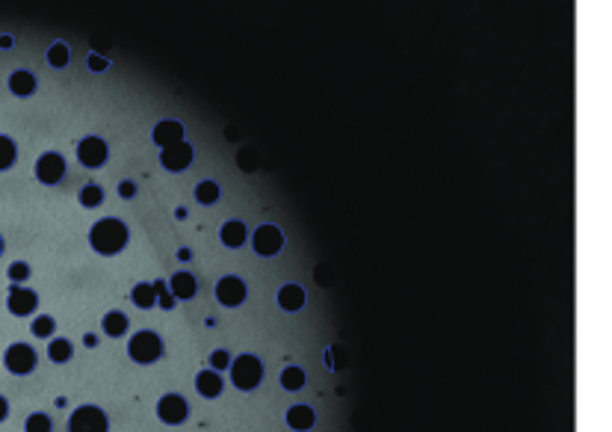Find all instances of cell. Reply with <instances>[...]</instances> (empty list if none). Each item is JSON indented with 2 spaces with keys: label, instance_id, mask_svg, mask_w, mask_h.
<instances>
[{
  "label": "cell",
  "instance_id": "e0dca14e",
  "mask_svg": "<svg viewBox=\"0 0 612 432\" xmlns=\"http://www.w3.org/2000/svg\"><path fill=\"white\" fill-rule=\"evenodd\" d=\"M278 305L284 311H299L305 305V290L299 288V284H284V288L278 290Z\"/></svg>",
  "mask_w": 612,
  "mask_h": 432
},
{
  "label": "cell",
  "instance_id": "5bb4252c",
  "mask_svg": "<svg viewBox=\"0 0 612 432\" xmlns=\"http://www.w3.org/2000/svg\"><path fill=\"white\" fill-rule=\"evenodd\" d=\"M169 290L175 299H193L195 290H199V281H195V276H190V272H175L169 281Z\"/></svg>",
  "mask_w": 612,
  "mask_h": 432
},
{
  "label": "cell",
  "instance_id": "4316f807",
  "mask_svg": "<svg viewBox=\"0 0 612 432\" xmlns=\"http://www.w3.org/2000/svg\"><path fill=\"white\" fill-rule=\"evenodd\" d=\"M15 163V142L9 136H0V172Z\"/></svg>",
  "mask_w": 612,
  "mask_h": 432
},
{
  "label": "cell",
  "instance_id": "3957f363",
  "mask_svg": "<svg viewBox=\"0 0 612 432\" xmlns=\"http://www.w3.org/2000/svg\"><path fill=\"white\" fill-rule=\"evenodd\" d=\"M127 352H131V358L136 365H154V361L163 356V341L157 332H148V329L136 332L131 343H127Z\"/></svg>",
  "mask_w": 612,
  "mask_h": 432
},
{
  "label": "cell",
  "instance_id": "74e56055",
  "mask_svg": "<svg viewBox=\"0 0 612 432\" xmlns=\"http://www.w3.org/2000/svg\"><path fill=\"white\" fill-rule=\"evenodd\" d=\"M0 255H3V237H0Z\"/></svg>",
  "mask_w": 612,
  "mask_h": 432
},
{
  "label": "cell",
  "instance_id": "8fae6325",
  "mask_svg": "<svg viewBox=\"0 0 612 432\" xmlns=\"http://www.w3.org/2000/svg\"><path fill=\"white\" fill-rule=\"evenodd\" d=\"M193 157H195V151L190 142H177V145H169V149H160V163H163V169H169V172H184L186 166L193 163Z\"/></svg>",
  "mask_w": 612,
  "mask_h": 432
},
{
  "label": "cell",
  "instance_id": "8992f818",
  "mask_svg": "<svg viewBox=\"0 0 612 432\" xmlns=\"http://www.w3.org/2000/svg\"><path fill=\"white\" fill-rule=\"evenodd\" d=\"M157 418H160L163 424H169V426L184 424V420L190 418V406H186L184 397L166 394V397H160V402H157Z\"/></svg>",
  "mask_w": 612,
  "mask_h": 432
},
{
  "label": "cell",
  "instance_id": "44dd1931",
  "mask_svg": "<svg viewBox=\"0 0 612 432\" xmlns=\"http://www.w3.org/2000/svg\"><path fill=\"white\" fill-rule=\"evenodd\" d=\"M104 332L110 338H122L127 332V314L124 311H110L104 314Z\"/></svg>",
  "mask_w": 612,
  "mask_h": 432
},
{
  "label": "cell",
  "instance_id": "9c48e42d",
  "mask_svg": "<svg viewBox=\"0 0 612 432\" xmlns=\"http://www.w3.org/2000/svg\"><path fill=\"white\" fill-rule=\"evenodd\" d=\"M216 299H219V305H225V308L243 305L245 302V281L237 279V276L219 279V284H216Z\"/></svg>",
  "mask_w": 612,
  "mask_h": 432
},
{
  "label": "cell",
  "instance_id": "ffe728a7",
  "mask_svg": "<svg viewBox=\"0 0 612 432\" xmlns=\"http://www.w3.org/2000/svg\"><path fill=\"white\" fill-rule=\"evenodd\" d=\"M47 356H51L54 365H65V361H72V356H74L72 341H65V338H54L51 343H47Z\"/></svg>",
  "mask_w": 612,
  "mask_h": 432
},
{
  "label": "cell",
  "instance_id": "4fadbf2b",
  "mask_svg": "<svg viewBox=\"0 0 612 432\" xmlns=\"http://www.w3.org/2000/svg\"><path fill=\"white\" fill-rule=\"evenodd\" d=\"M154 142L160 145V149H169V145H177V142H184V125L181 122H175V119H169V122H160L154 127Z\"/></svg>",
  "mask_w": 612,
  "mask_h": 432
},
{
  "label": "cell",
  "instance_id": "484cf974",
  "mask_svg": "<svg viewBox=\"0 0 612 432\" xmlns=\"http://www.w3.org/2000/svg\"><path fill=\"white\" fill-rule=\"evenodd\" d=\"M195 199H199L201 204H213L216 199H219V184H213V181H201L199 186H195Z\"/></svg>",
  "mask_w": 612,
  "mask_h": 432
},
{
  "label": "cell",
  "instance_id": "cb8c5ba5",
  "mask_svg": "<svg viewBox=\"0 0 612 432\" xmlns=\"http://www.w3.org/2000/svg\"><path fill=\"white\" fill-rule=\"evenodd\" d=\"M47 63H51L54 68H65L68 63H72V54H68V45L56 42V45L47 47Z\"/></svg>",
  "mask_w": 612,
  "mask_h": 432
},
{
  "label": "cell",
  "instance_id": "1f68e13d",
  "mask_svg": "<svg viewBox=\"0 0 612 432\" xmlns=\"http://www.w3.org/2000/svg\"><path fill=\"white\" fill-rule=\"evenodd\" d=\"M27 276H30V267L24 261H15L12 267H9V279H12L15 284H21V281H27Z\"/></svg>",
  "mask_w": 612,
  "mask_h": 432
},
{
  "label": "cell",
  "instance_id": "6da1fadb",
  "mask_svg": "<svg viewBox=\"0 0 612 432\" xmlns=\"http://www.w3.org/2000/svg\"><path fill=\"white\" fill-rule=\"evenodd\" d=\"M127 240H131V231H127V225L122 219H116V216L98 219L92 225V231H89V246L98 255H118L127 246Z\"/></svg>",
  "mask_w": 612,
  "mask_h": 432
},
{
  "label": "cell",
  "instance_id": "f1b7e54d",
  "mask_svg": "<svg viewBox=\"0 0 612 432\" xmlns=\"http://www.w3.org/2000/svg\"><path fill=\"white\" fill-rule=\"evenodd\" d=\"M54 424L47 415H30L27 418V432H51Z\"/></svg>",
  "mask_w": 612,
  "mask_h": 432
},
{
  "label": "cell",
  "instance_id": "83f0119b",
  "mask_svg": "<svg viewBox=\"0 0 612 432\" xmlns=\"http://www.w3.org/2000/svg\"><path fill=\"white\" fill-rule=\"evenodd\" d=\"M54 329H56V323H54V317H47V314H42V317H36L33 320V335L36 338H51L54 335Z\"/></svg>",
  "mask_w": 612,
  "mask_h": 432
},
{
  "label": "cell",
  "instance_id": "d4e9b609",
  "mask_svg": "<svg viewBox=\"0 0 612 432\" xmlns=\"http://www.w3.org/2000/svg\"><path fill=\"white\" fill-rule=\"evenodd\" d=\"M101 202H104V190L98 184H86L80 190V204H83V208H98Z\"/></svg>",
  "mask_w": 612,
  "mask_h": 432
},
{
  "label": "cell",
  "instance_id": "ac0fdd59",
  "mask_svg": "<svg viewBox=\"0 0 612 432\" xmlns=\"http://www.w3.org/2000/svg\"><path fill=\"white\" fill-rule=\"evenodd\" d=\"M222 243H225L228 249H240L243 243H245V225H243L240 219L225 222V225H222Z\"/></svg>",
  "mask_w": 612,
  "mask_h": 432
},
{
  "label": "cell",
  "instance_id": "d590c367",
  "mask_svg": "<svg viewBox=\"0 0 612 432\" xmlns=\"http://www.w3.org/2000/svg\"><path fill=\"white\" fill-rule=\"evenodd\" d=\"M177 258L186 261V258H193V252H190V249H181V252H177Z\"/></svg>",
  "mask_w": 612,
  "mask_h": 432
},
{
  "label": "cell",
  "instance_id": "836d02e7",
  "mask_svg": "<svg viewBox=\"0 0 612 432\" xmlns=\"http://www.w3.org/2000/svg\"><path fill=\"white\" fill-rule=\"evenodd\" d=\"M110 65L104 60V56H98V54H89V68H92V72H104V68Z\"/></svg>",
  "mask_w": 612,
  "mask_h": 432
},
{
  "label": "cell",
  "instance_id": "d6a6232c",
  "mask_svg": "<svg viewBox=\"0 0 612 432\" xmlns=\"http://www.w3.org/2000/svg\"><path fill=\"white\" fill-rule=\"evenodd\" d=\"M118 195H122V199H133V195H136V184H133V181H122V184H118Z\"/></svg>",
  "mask_w": 612,
  "mask_h": 432
},
{
  "label": "cell",
  "instance_id": "52a82bcc",
  "mask_svg": "<svg viewBox=\"0 0 612 432\" xmlns=\"http://www.w3.org/2000/svg\"><path fill=\"white\" fill-rule=\"evenodd\" d=\"M77 160H80V166H86V169L104 166L107 163V142L101 136H86V140H80V145H77Z\"/></svg>",
  "mask_w": 612,
  "mask_h": 432
},
{
  "label": "cell",
  "instance_id": "f546056e",
  "mask_svg": "<svg viewBox=\"0 0 612 432\" xmlns=\"http://www.w3.org/2000/svg\"><path fill=\"white\" fill-rule=\"evenodd\" d=\"M154 290H157V302H160V308H172L175 302H177V299L172 296V290L166 288L163 281H154Z\"/></svg>",
  "mask_w": 612,
  "mask_h": 432
},
{
  "label": "cell",
  "instance_id": "7c38bea8",
  "mask_svg": "<svg viewBox=\"0 0 612 432\" xmlns=\"http://www.w3.org/2000/svg\"><path fill=\"white\" fill-rule=\"evenodd\" d=\"M6 305H9V311H12L15 317H27V314H33V311H36L39 296H36L33 290H27V288H21V284H15V288L9 290Z\"/></svg>",
  "mask_w": 612,
  "mask_h": 432
},
{
  "label": "cell",
  "instance_id": "d6986e66",
  "mask_svg": "<svg viewBox=\"0 0 612 432\" xmlns=\"http://www.w3.org/2000/svg\"><path fill=\"white\" fill-rule=\"evenodd\" d=\"M9 89H12V95H18V98L33 95L36 92V77L30 72H15L12 77H9Z\"/></svg>",
  "mask_w": 612,
  "mask_h": 432
},
{
  "label": "cell",
  "instance_id": "603a6c76",
  "mask_svg": "<svg viewBox=\"0 0 612 432\" xmlns=\"http://www.w3.org/2000/svg\"><path fill=\"white\" fill-rule=\"evenodd\" d=\"M305 385V370L302 367H284L281 370V388L284 391H299Z\"/></svg>",
  "mask_w": 612,
  "mask_h": 432
},
{
  "label": "cell",
  "instance_id": "277c9868",
  "mask_svg": "<svg viewBox=\"0 0 612 432\" xmlns=\"http://www.w3.org/2000/svg\"><path fill=\"white\" fill-rule=\"evenodd\" d=\"M65 429L68 432H107L110 429V420H107V415L98 406H80L72 411Z\"/></svg>",
  "mask_w": 612,
  "mask_h": 432
},
{
  "label": "cell",
  "instance_id": "4dcf8cb0",
  "mask_svg": "<svg viewBox=\"0 0 612 432\" xmlns=\"http://www.w3.org/2000/svg\"><path fill=\"white\" fill-rule=\"evenodd\" d=\"M225 367H231V356L225 349H216V352H210V370H225Z\"/></svg>",
  "mask_w": 612,
  "mask_h": 432
},
{
  "label": "cell",
  "instance_id": "e575fe53",
  "mask_svg": "<svg viewBox=\"0 0 612 432\" xmlns=\"http://www.w3.org/2000/svg\"><path fill=\"white\" fill-rule=\"evenodd\" d=\"M6 415H9V402L0 397V420H6Z\"/></svg>",
  "mask_w": 612,
  "mask_h": 432
},
{
  "label": "cell",
  "instance_id": "7402d4cb",
  "mask_svg": "<svg viewBox=\"0 0 612 432\" xmlns=\"http://www.w3.org/2000/svg\"><path fill=\"white\" fill-rule=\"evenodd\" d=\"M131 299H133V305H136V308H154V305H157V290H154V284H136L133 293H131Z\"/></svg>",
  "mask_w": 612,
  "mask_h": 432
},
{
  "label": "cell",
  "instance_id": "ba28073f",
  "mask_svg": "<svg viewBox=\"0 0 612 432\" xmlns=\"http://www.w3.org/2000/svg\"><path fill=\"white\" fill-rule=\"evenodd\" d=\"M281 249H284L281 228H275V225H261V228L254 231V252H258L261 258H272V255H278Z\"/></svg>",
  "mask_w": 612,
  "mask_h": 432
},
{
  "label": "cell",
  "instance_id": "2e32d148",
  "mask_svg": "<svg viewBox=\"0 0 612 432\" xmlns=\"http://www.w3.org/2000/svg\"><path fill=\"white\" fill-rule=\"evenodd\" d=\"M314 420H317V415H314V409L311 406H293V409H287V426L290 429H299V432H308L311 426H314Z\"/></svg>",
  "mask_w": 612,
  "mask_h": 432
},
{
  "label": "cell",
  "instance_id": "30bf717a",
  "mask_svg": "<svg viewBox=\"0 0 612 432\" xmlns=\"http://www.w3.org/2000/svg\"><path fill=\"white\" fill-rule=\"evenodd\" d=\"M63 175H65V160H63V157H59L56 151H47V154L39 157V163H36V178L42 181V184L54 186V184L63 181Z\"/></svg>",
  "mask_w": 612,
  "mask_h": 432
},
{
  "label": "cell",
  "instance_id": "8d00e7d4",
  "mask_svg": "<svg viewBox=\"0 0 612 432\" xmlns=\"http://www.w3.org/2000/svg\"><path fill=\"white\" fill-rule=\"evenodd\" d=\"M86 347H98V338H95V335H86Z\"/></svg>",
  "mask_w": 612,
  "mask_h": 432
},
{
  "label": "cell",
  "instance_id": "7a4b0ae2",
  "mask_svg": "<svg viewBox=\"0 0 612 432\" xmlns=\"http://www.w3.org/2000/svg\"><path fill=\"white\" fill-rule=\"evenodd\" d=\"M231 379L240 391H254L263 379V365L258 356H237L231 361Z\"/></svg>",
  "mask_w": 612,
  "mask_h": 432
},
{
  "label": "cell",
  "instance_id": "9a60e30c",
  "mask_svg": "<svg viewBox=\"0 0 612 432\" xmlns=\"http://www.w3.org/2000/svg\"><path fill=\"white\" fill-rule=\"evenodd\" d=\"M195 388H199V394L213 400L222 394V376L216 370H201L199 376H195Z\"/></svg>",
  "mask_w": 612,
  "mask_h": 432
},
{
  "label": "cell",
  "instance_id": "5b68a950",
  "mask_svg": "<svg viewBox=\"0 0 612 432\" xmlns=\"http://www.w3.org/2000/svg\"><path fill=\"white\" fill-rule=\"evenodd\" d=\"M3 365L15 376H27V373L36 370V349L27 347V343H12L3 356Z\"/></svg>",
  "mask_w": 612,
  "mask_h": 432
}]
</instances>
